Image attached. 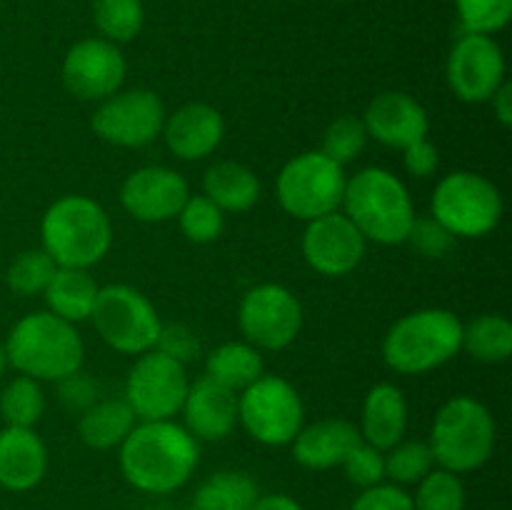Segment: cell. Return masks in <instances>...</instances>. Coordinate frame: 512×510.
<instances>
[{"label":"cell","instance_id":"cell-42","mask_svg":"<svg viewBox=\"0 0 512 510\" xmlns=\"http://www.w3.org/2000/svg\"><path fill=\"white\" fill-rule=\"evenodd\" d=\"M58 400L68 410H88L98 400V383L85 373H73L68 378L58 380Z\"/></svg>","mask_w":512,"mask_h":510},{"label":"cell","instance_id":"cell-39","mask_svg":"<svg viewBox=\"0 0 512 510\" xmlns=\"http://www.w3.org/2000/svg\"><path fill=\"white\" fill-rule=\"evenodd\" d=\"M455 240L458 238H455L443 223H438L433 215H430V218H418V215H415L413 228H410L405 243L413 245V248L418 250L420 255H425V258L440 260L455 248Z\"/></svg>","mask_w":512,"mask_h":510},{"label":"cell","instance_id":"cell-9","mask_svg":"<svg viewBox=\"0 0 512 510\" xmlns=\"http://www.w3.org/2000/svg\"><path fill=\"white\" fill-rule=\"evenodd\" d=\"M90 320L100 340L123 355H143L153 350L163 328L155 305L138 288L125 283L100 288Z\"/></svg>","mask_w":512,"mask_h":510},{"label":"cell","instance_id":"cell-11","mask_svg":"<svg viewBox=\"0 0 512 510\" xmlns=\"http://www.w3.org/2000/svg\"><path fill=\"white\" fill-rule=\"evenodd\" d=\"M188 368L158 348L138 355L125 378V403L140 423L173 420L188 395Z\"/></svg>","mask_w":512,"mask_h":510},{"label":"cell","instance_id":"cell-43","mask_svg":"<svg viewBox=\"0 0 512 510\" xmlns=\"http://www.w3.org/2000/svg\"><path fill=\"white\" fill-rule=\"evenodd\" d=\"M438 165V148H435L428 138L418 140V143L408 145V148L403 150V168L408 170V175H413V178H430V175L438 170Z\"/></svg>","mask_w":512,"mask_h":510},{"label":"cell","instance_id":"cell-35","mask_svg":"<svg viewBox=\"0 0 512 510\" xmlns=\"http://www.w3.org/2000/svg\"><path fill=\"white\" fill-rule=\"evenodd\" d=\"M368 130H365L363 118H355V115H340L333 123L325 128L323 135V148L320 153L328 155L330 160H335L338 165H348L353 160L360 158V153L368 145Z\"/></svg>","mask_w":512,"mask_h":510},{"label":"cell","instance_id":"cell-18","mask_svg":"<svg viewBox=\"0 0 512 510\" xmlns=\"http://www.w3.org/2000/svg\"><path fill=\"white\" fill-rule=\"evenodd\" d=\"M363 123L368 138L398 150L428 138L430 130L428 110L403 90H385V93L375 95L365 108Z\"/></svg>","mask_w":512,"mask_h":510},{"label":"cell","instance_id":"cell-6","mask_svg":"<svg viewBox=\"0 0 512 510\" xmlns=\"http://www.w3.org/2000/svg\"><path fill=\"white\" fill-rule=\"evenodd\" d=\"M495 435L493 413L470 395H455L435 415L428 445L440 468L460 475L483 468L493 458Z\"/></svg>","mask_w":512,"mask_h":510},{"label":"cell","instance_id":"cell-1","mask_svg":"<svg viewBox=\"0 0 512 510\" xmlns=\"http://www.w3.org/2000/svg\"><path fill=\"white\" fill-rule=\"evenodd\" d=\"M200 460V443L173 420H148L120 445L123 478L140 493L168 495L183 488Z\"/></svg>","mask_w":512,"mask_h":510},{"label":"cell","instance_id":"cell-26","mask_svg":"<svg viewBox=\"0 0 512 510\" xmlns=\"http://www.w3.org/2000/svg\"><path fill=\"white\" fill-rule=\"evenodd\" d=\"M135 413L123 398L95 400L88 410L80 413L78 435L88 448L113 450L123 445L130 430L135 428Z\"/></svg>","mask_w":512,"mask_h":510},{"label":"cell","instance_id":"cell-32","mask_svg":"<svg viewBox=\"0 0 512 510\" xmlns=\"http://www.w3.org/2000/svg\"><path fill=\"white\" fill-rule=\"evenodd\" d=\"M55 270H58V265L43 248H30L15 255L13 263L8 265V273H5V283L15 295H23V298L43 295Z\"/></svg>","mask_w":512,"mask_h":510},{"label":"cell","instance_id":"cell-30","mask_svg":"<svg viewBox=\"0 0 512 510\" xmlns=\"http://www.w3.org/2000/svg\"><path fill=\"white\" fill-rule=\"evenodd\" d=\"M45 413V393L38 380L18 375L0 393V415L15 428H33Z\"/></svg>","mask_w":512,"mask_h":510},{"label":"cell","instance_id":"cell-34","mask_svg":"<svg viewBox=\"0 0 512 510\" xmlns=\"http://www.w3.org/2000/svg\"><path fill=\"white\" fill-rule=\"evenodd\" d=\"M180 233L190 243L208 245L223 235L225 230V213L205 195H190L178 213Z\"/></svg>","mask_w":512,"mask_h":510},{"label":"cell","instance_id":"cell-15","mask_svg":"<svg viewBox=\"0 0 512 510\" xmlns=\"http://www.w3.org/2000/svg\"><path fill=\"white\" fill-rule=\"evenodd\" d=\"M128 63L123 50L105 38L78 40L65 53L63 85L73 98L100 103L118 93L123 85Z\"/></svg>","mask_w":512,"mask_h":510},{"label":"cell","instance_id":"cell-4","mask_svg":"<svg viewBox=\"0 0 512 510\" xmlns=\"http://www.w3.org/2000/svg\"><path fill=\"white\" fill-rule=\"evenodd\" d=\"M343 208L363 238L378 245H403L415 220L408 188L385 168H363L348 178Z\"/></svg>","mask_w":512,"mask_h":510},{"label":"cell","instance_id":"cell-17","mask_svg":"<svg viewBox=\"0 0 512 510\" xmlns=\"http://www.w3.org/2000/svg\"><path fill=\"white\" fill-rule=\"evenodd\" d=\"M188 198V180L165 165H145L133 170L120 185V205L140 223H165L178 218Z\"/></svg>","mask_w":512,"mask_h":510},{"label":"cell","instance_id":"cell-24","mask_svg":"<svg viewBox=\"0 0 512 510\" xmlns=\"http://www.w3.org/2000/svg\"><path fill=\"white\" fill-rule=\"evenodd\" d=\"M203 195L223 213H245L260 200V180L248 165L220 160L205 170Z\"/></svg>","mask_w":512,"mask_h":510},{"label":"cell","instance_id":"cell-13","mask_svg":"<svg viewBox=\"0 0 512 510\" xmlns=\"http://www.w3.org/2000/svg\"><path fill=\"white\" fill-rule=\"evenodd\" d=\"M238 325L253 348L285 350L303 328V305L285 285L260 283L240 300Z\"/></svg>","mask_w":512,"mask_h":510},{"label":"cell","instance_id":"cell-10","mask_svg":"<svg viewBox=\"0 0 512 510\" xmlns=\"http://www.w3.org/2000/svg\"><path fill=\"white\" fill-rule=\"evenodd\" d=\"M238 423L258 443L283 448L305 423L303 398L290 380L263 373L238 393Z\"/></svg>","mask_w":512,"mask_h":510},{"label":"cell","instance_id":"cell-40","mask_svg":"<svg viewBox=\"0 0 512 510\" xmlns=\"http://www.w3.org/2000/svg\"><path fill=\"white\" fill-rule=\"evenodd\" d=\"M353 510H413V495L395 483H378L363 488Z\"/></svg>","mask_w":512,"mask_h":510},{"label":"cell","instance_id":"cell-29","mask_svg":"<svg viewBox=\"0 0 512 510\" xmlns=\"http://www.w3.org/2000/svg\"><path fill=\"white\" fill-rule=\"evenodd\" d=\"M463 348L480 363H505L512 355V323L498 313L478 315L463 325Z\"/></svg>","mask_w":512,"mask_h":510},{"label":"cell","instance_id":"cell-45","mask_svg":"<svg viewBox=\"0 0 512 510\" xmlns=\"http://www.w3.org/2000/svg\"><path fill=\"white\" fill-rule=\"evenodd\" d=\"M250 510H303V508H300L298 500L278 493V495H263V498H258Z\"/></svg>","mask_w":512,"mask_h":510},{"label":"cell","instance_id":"cell-22","mask_svg":"<svg viewBox=\"0 0 512 510\" xmlns=\"http://www.w3.org/2000/svg\"><path fill=\"white\" fill-rule=\"evenodd\" d=\"M358 425L345 418H323L303 425L295 435L293 458L308 470H330L345 460V455L360 443Z\"/></svg>","mask_w":512,"mask_h":510},{"label":"cell","instance_id":"cell-41","mask_svg":"<svg viewBox=\"0 0 512 510\" xmlns=\"http://www.w3.org/2000/svg\"><path fill=\"white\" fill-rule=\"evenodd\" d=\"M155 348H158L160 353L170 355V358L180 360L183 365H188L190 360H195L200 355V340H198V335L188 328V325L173 323V325H163V328H160Z\"/></svg>","mask_w":512,"mask_h":510},{"label":"cell","instance_id":"cell-8","mask_svg":"<svg viewBox=\"0 0 512 510\" xmlns=\"http://www.w3.org/2000/svg\"><path fill=\"white\" fill-rule=\"evenodd\" d=\"M433 218L455 238H485L503 218V195L485 175L455 170L435 188Z\"/></svg>","mask_w":512,"mask_h":510},{"label":"cell","instance_id":"cell-12","mask_svg":"<svg viewBox=\"0 0 512 510\" xmlns=\"http://www.w3.org/2000/svg\"><path fill=\"white\" fill-rule=\"evenodd\" d=\"M168 113L158 93L145 88L118 90L100 100L90 128L105 143L115 148H145L160 138Z\"/></svg>","mask_w":512,"mask_h":510},{"label":"cell","instance_id":"cell-37","mask_svg":"<svg viewBox=\"0 0 512 510\" xmlns=\"http://www.w3.org/2000/svg\"><path fill=\"white\" fill-rule=\"evenodd\" d=\"M465 33L493 35L512 18V0H455Z\"/></svg>","mask_w":512,"mask_h":510},{"label":"cell","instance_id":"cell-20","mask_svg":"<svg viewBox=\"0 0 512 510\" xmlns=\"http://www.w3.org/2000/svg\"><path fill=\"white\" fill-rule=\"evenodd\" d=\"M170 153L180 160H203L220 148L225 138V120L208 103H188L165 118L163 133Z\"/></svg>","mask_w":512,"mask_h":510},{"label":"cell","instance_id":"cell-14","mask_svg":"<svg viewBox=\"0 0 512 510\" xmlns=\"http://www.w3.org/2000/svg\"><path fill=\"white\" fill-rule=\"evenodd\" d=\"M448 85L463 103H490L505 83V58L493 35L463 33L448 55Z\"/></svg>","mask_w":512,"mask_h":510},{"label":"cell","instance_id":"cell-46","mask_svg":"<svg viewBox=\"0 0 512 510\" xmlns=\"http://www.w3.org/2000/svg\"><path fill=\"white\" fill-rule=\"evenodd\" d=\"M5 368H8V355H5V348L0 345V378H3Z\"/></svg>","mask_w":512,"mask_h":510},{"label":"cell","instance_id":"cell-38","mask_svg":"<svg viewBox=\"0 0 512 510\" xmlns=\"http://www.w3.org/2000/svg\"><path fill=\"white\" fill-rule=\"evenodd\" d=\"M340 468L345 470V478L350 480L358 488H370V485L383 483L385 478V453L383 450L373 448L365 440H360L345 460L340 463Z\"/></svg>","mask_w":512,"mask_h":510},{"label":"cell","instance_id":"cell-27","mask_svg":"<svg viewBox=\"0 0 512 510\" xmlns=\"http://www.w3.org/2000/svg\"><path fill=\"white\" fill-rule=\"evenodd\" d=\"M265 373V360L258 348H253L245 340H230V343L218 345L210 350L205 358V375L215 383L225 385V388L240 390L248 388L250 383Z\"/></svg>","mask_w":512,"mask_h":510},{"label":"cell","instance_id":"cell-2","mask_svg":"<svg viewBox=\"0 0 512 510\" xmlns=\"http://www.w3.org/2000/svg\"><path fill=\"white\" fill-rule=\"evenodd\" d=\"M40 238L58 268L90 270L113 248V223L98 200L80 193L63 195L45 210Z\"/></svg>","mask_w":512,"mask_h":510},{"label":"cell","instance_id":"cell-7","mask_svg":"<svg viewBox=\"0 0 512 510\" xmlns=\"http://www.w3.org/2000/svg\"><path fill=\"white\" fill-rule=\"evenodd\" d=\"M345 183L348 175L343 165L320 150H308L283 165L275 180V193L285 213L310 223L343 205Z\"/></svg>","mask_w":512,"mask_h":510},{"label":"cell","instance_id":"cell-23","mask_svg":"<svg viewBox=\"0 0 512 510\" xmlns=\"http://www.w3.org/2000/svg\"><path fill=\"white\" fill-rule=\"evenodd\" d=\"M360 438L378 450H390L408 433V400L393 383H378L368 390L360 413Z\"/></svg>","mask_w":512,"mask_h":510},{"label":"cell","instance_id":"cell-31","mask_svg":"<svg viewBox=\"0 0 512 510\" xmlns=\"http://www.w3.org/2000/svg\"><path fill=\"white\" fill-rule=\"evenodd\" d=\"M93 20L105 40L130 43L143 30V0H93Z\"/></svg>","mask_w":512,"mask_h":510},{"label":"cell","instance_id":"cell-47","mask_svg":"<svg viewBox=\"0 0 512 510\" xmlns=\"http://www.w3.org/2000/svg\"><path fill=\"white\" fill-rule=\"evenodd\" d=\"M190 510H198V508H190Z\"/></svg>","mask_w":512,"mask_h":510},{"label":"cell","instance_id":"cell-25","mask_svg":"<svg viewBox=\"0 0 512 510\" xmlns=\"http://www.w3.org/2000/svg\"><path fill=\"white\" fill-rule=\"evenodd\" d=\"M100 285L83 268H58L45 288V305L53 315L68 320V323H83L93 315L95 300H98Z\"/></svg>","mask_w":512,"mask_h":510},{"label":"cell","instance_id":"cell-16","mask_svg":"<svg viewBox=\"0 0 512 510\" xmlns=\"http://www.w3.org/2000/svg\"><path fill=\"white\" fill-rule=\"evenodd\" d=\"M303 258L315 273L325 278H343L350 275L365 258L368 240L363 238L353 220L345 213H330L323 218H315L305 225Z\"/></svg>","mask_w":512,"mask_h":510},{"label":"cell","instance_id":"cell-5","mask_svg":"<svg viewBox=\"0 0 512 510\" xmlns=\"http://www.w3.org/2000/svg\"><path fill=\"white\" fill-rule=\"evenodd\" d=\"M463 350V320L445 308L403 315L383 338V360L403 375H423L450 363Z\"/></svg>","mask_w":512,"mask_h":510},{"label":"cell","instance_id":"cell-28","mask_svg":"<svg viewBox=\"0 0 512 510\" xmlns=\"http://www.w3.org/2000/svg\"><path fill=\"white\" fill-rule=\"evenodd\" d=\"M260 498L258 483L240 470H220L210 475L195 493L198 510H250Z\"/></svg>","mask_w":512,"mask_h":510},{"label":"cell","instance_id":"cell-36","mask_svg":"<svg viewBox=\"0 0 512 510\" xmlns=\"http://www.w3.org/2000/svg\"><path fill=\"white\" fill-rule=\"evenodd\" d=\"M413 510H465V488L450 470H430L418 483Z\"/></svg>","mask_w":512,"mask_h":510},{"label":"cell","instance_id":"cell-21","mask_svg":"<svg viewBox=\"0 0 512 510\" xmlns=\"http://www.w3.org/2000/svg\"><path fill=\"white\" fill-rule=\"evenodd\" d=\"M48 470V448L33 428L8 425L0 430V488L33 490Z\"/></svg>","mask_w":512,"mask_h":510},{"label":"cell","instance_id":"cell-3","mask_svg":"<svg viewBox=\"0 0 512 510\" xmlns=\"http://www.w3.org/2000/svg\"><path fill=\"white\" fill-rule=\"evenodd\" d=\"M8 365L33 380H58L83 368L85 345L78 328L50 310L28 313L10 328L5 340Z\"/></svg>","mask_w":512,"mask_h":510},{"label":"cell","instance_id":"cell-33","mask_svg":"<svg viewBox=\"0 0 512 510\" xmlns=\"http://www.w3.org/2000/svg\"><path fill=\"white\" fill-rule=\"evenodd\" d=\"M433 450L423 440H400L385 450V478L395 485H418L433 470Z\"/></svg>","mask_w":512,"mask_h":510},{"label":"cell","instance_id":"cell-44","mask_svg":"<svg viewBox=\"0 0 512 510\" xmlns=\"http://www.w3.org/2000/svg\"><path fill=\"white\" fill-rule=\"evenodd\" d=\"M490 103H493V113H495V118H498V123L503 125V128H512V83L510 80H505V83L495 90V95L490 98Z\"/></svg>","mask_w":512,"mask_h":510},{"label":"cell","instance_id":"cell-19","mask_svg":"<svg viewBox=\"0 0 512 510\" xmlns=\"http://www.w3.org/2000/svg\"><path fill=\"white\" fill-rule=\"evenodd\" d=\"M180 413H183V428L198 443L200 440L218 443L228 438L238 425V393L203 375L190 383Z\"/></svg>","mask_w":512,"mask_h":510}]
</instances>
